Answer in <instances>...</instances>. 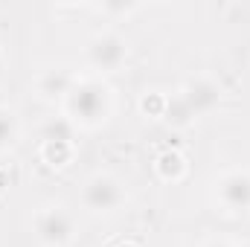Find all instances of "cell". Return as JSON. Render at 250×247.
<instances>
[{
	"mask_svg": "<svg viewBox=\"0 0 250 247\" xmlns=\"http://www.w3.org/2000/svg\"><path fill=\"white\" fill-rule=\"evenodd\" d=\"M35 239L44 247H64L73 242L76 236V224H73V215L64 209V206H41L35 212Z\"/></svg>",
	"mask_w": 250,
	"mask_h": 247,
	"instance_id": "cell-3",
	"label": "cell"
},
{
	"mask_svg": "<svg viewBox=\"0 0 250 247\" xmlns=\"http://www.w3.org/2000/svg\"><path fill=\"white\" fill-rule=\"evenodd\" d=\"M184 169H187V163H184V157H181L178 151H163V154L157 157V172H160L166 181H178V178L184 175Z\"/></svg>",
	"mask_w": 250,
	"mask_h": 247,
	"instance_id": "cell-10",
	"label": "cell"
},
{
	"mask_svg": "<svg viewBox=\"0 0 250 247\" xmlns=\"http://www.w3.org/2000/svg\"><path fill=\"white\" fill-rule=\"evenodd\" d=\"M73 157V143H44V160L56 169H62Z\"/></svg>",
	"mask_w": 250,
	"mask_h": 247,
	"instance_id": "cell-11",
	"label": "cell"
},
{
	"mask_svg": "<svg viewBox=\"0 0 250 247\" xmlns=\"http://www.w3.org/2000/svg\"><path fill=\"white\" fill-rule=\"evenodd\" d=\"M21 137V125H18V117L9 111V108H0V154L9 151Z\"/></svg>",
	"mask_w": 250,
	"mask_h": 247,
	"instance_id": "cell-8",
	"label": "cell"
},
{
	"mask_svg": "<svg viewBox=\"0 0 250 247\" xmlns=\"http://www.w3.org/2000/svg\"><path fill=\"white\" fill-rule=\"evenodd\" d=\"M76 84V76L64 67V64H56V67H47L41 70V76L35 79V87H38V96L53 102V99H64L70 93V87Z\"/></svg>",
	"mask_w": 250,
	"mask_h": 247,
	"instance_id": "cell-7",
	"label": "cell"
},
{
	"mask_svg": "<svg viewBox=\"0 0 250 247\" xmlns=\"http://www.w3.org/2000/svg\"><path fill=\"white\" fill-rule=\"evenodd\" d=\"M0 73H3V53H0Z\"/></svg>",
	"mask_w": 250,
	"mask_h": 247,
	"instance_id": "cell-14",
	"label": "cell"
},
{
	"mask_svg": "<svg viewBox=\"0 0 250 247\" xmlns=\"http://www.w3.org/2000/svg\"><path fill=\"white\" fill-rule=\"evenodd\" d=\"M120 247H137V245H131V242H128V245H120Z\"/></svg>",
	"mask_w": 250,
	"mask_h": 247,
	"instance_id": "cell-15",
	"label": "cell"
},
{
	"mask_svg": "<svg viewBox=\"0 0 250 247\" xmlns=\"http://www.w3.org/2000/svg\"><path fill=\"white\" fill-rule=\"evenodd\" d=\"M125 59H128V44H125L123 35H117V32H99L87 44V62L99 73L120 70L125 64Z\"/></svg>",
	"mask_w": 250,
	"mask_h": 247,
	"instance_id": "cell-4",
	"label": "cell"
},
{
	"mask_svg": "<svg viewBox=\"0 0 250 247\" xmlns=\"http://www.w3.org/2000/svg\"><path fill=\"white\" fill-rule=\"evenodd\" d=\"M215 201L227 212H250V172L230 169L215 178Z\"/></svg>",
	"mask_w": 250,
	"mask_h": 247,
	"instance_id": "cell-5",
	"label": "cell"
},
{
	"mask_svg": "<svg viewBox=\"0 0 250 247\" xmlns=\"http://www.w3.org/2000/svg\"><path fill=\"white\" fill-rule=\"evenodd\" d=\"M178 96L184 99V105L189 108L192 117H201V114H209L212 108H218V102H221V87H218L212 79L198 76V79H189Z\"/></svg>",
	"mask_w": 250,
	"mask_h": 247,
	"instance_id": "cell-6",
	"label": "cell"
},
{
	"mask_svg": "<svg viewBox=\"0 0 250 247\" xmlns=\"http://www.w3.org/2000/svg\"><path fill=\"white\" fill-rule=\"evenodd\" d=\"M143 111L151 114V117H163V111H166V96H160V93L143 96Z\"/></svg>",
	"mask_w": 250,
	"mask_h": 247,
	"instance_id": "cell-12",
	"label": "cell"
},
{
	"mask_svg": "<svg viewBox=\"0 0 250 247\" xmlns=\"http://www.w3.org/2000/svg\"><path fill=\"white\" fill-rule=\"evenodd\" d=\"M201 247H230L227 242H221V239H209V242H204Z\"/></svg>",
	"mask_w": 250,
	"mask_h": 247,
	"instance_id": "cell-13",
	"label": "cell"
},
{
	"mask_svg": "<svg viewBox=\"0 0 250 247\" xmlns=\"http://www.w3.org/2000/svg\"><path fill=\"white\" fill-rule=\"evenodd\" d=\"M44 143H73V123L67 117H53L41 131Z\"/></svg>",
	"mask_w": 250,
	"mask_h": 247,
	"instance_id": "cell-9",
	"label": "cell"
},
{
	"mask_svg": "<svg viewBox=\"0 0 250 247\" xmlns=\"http://www.w3.org/2000/svg\"><path fill=\"white\" fill-rule=\"evenodd\" d=\"M125 204V192L123 184L114 178V175H90L84 186H82V206L87 212H96V215H108L114 209H120Z\"/></svg>",
	"mask_w": 250,
	"mask_h": 247,
	"instance_id": "cell-2",
	"label": "cell"
},
{
	"mask_svg": "<svg viewBox=\"0 0 250 247\" xmlns=\"http://www.w3.org/2000/svg\"><path fill=\"white\" fill-rule=\"evenodd\" d=\"M111 87L102 79H76L70 93L64 96V114L73 125L96 128L111 117Z\"/></svg>",
	"mask_w": 250,
	"mask_h": 247,
	"instance_id": "cell-1",
	"label": "cell"
}]
</instances>
